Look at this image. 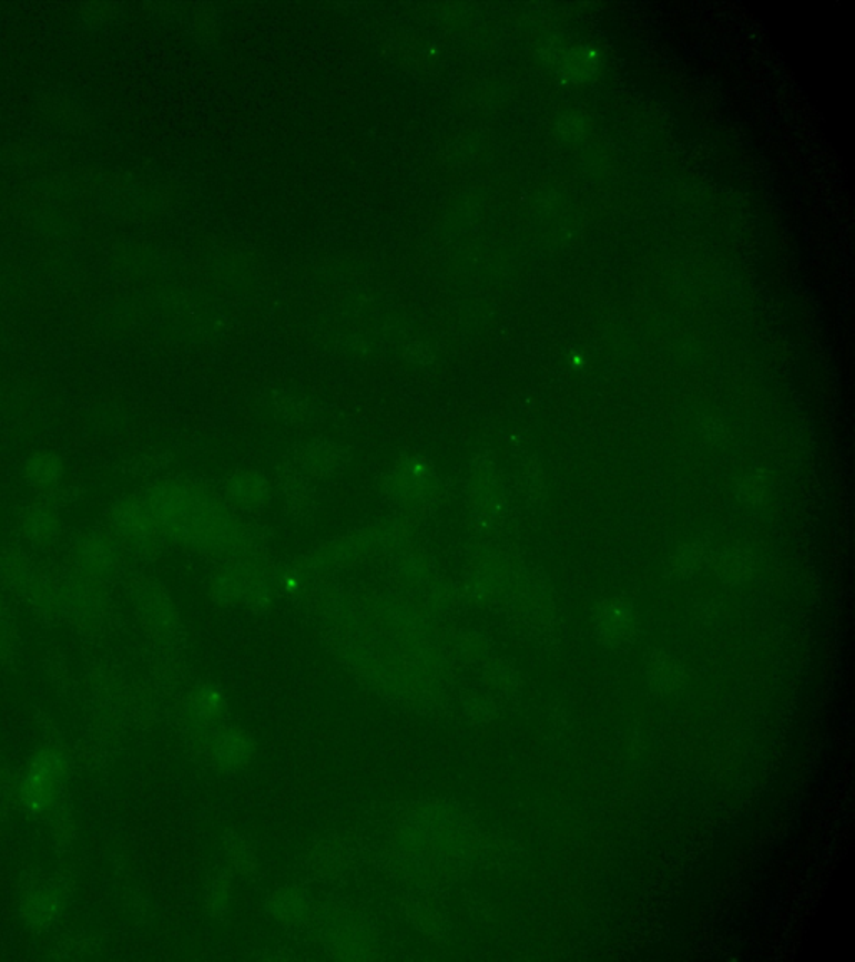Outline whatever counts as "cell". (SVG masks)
<instances>
[{"label": "cell", "mask_w": 855, "mask_h": 962, "mask_svg": "<svg viewBox=\"0 0 855 962\" xmlns=\"http://www.w3.org/2000/svg\"><path fill=\"white\" fill-rule=\"evenodd\" d=\"M157 525L150 505L135 498H121L108 512V531L122 550L144 554L156 545Z\"/></svg>", "instance_id": "6da1fadb"}, {"label": "cell", "mask_w": 855, "mask_h": 962, "mask_svg": "<svg viewBox=\"0 0 855 962\" xmlns=\"http://www.w3.org/2000/svg\"><path fill=\"white\" fill-rule=\"evenodd\" d=\"M71 558L75 574L102 584L114 578L121 568L122 547L109 531L92 530L74 541Z\"/></svg>", "instance_id": "7a4b0ae2"}, {"label": "cell", "mask_w": 855, "mask_h": 962, "mask_svg": "<svg viewBox=\"0 0 855 962\" xmlns=\"http://www.w3.org/2000/svg\"><path fill=\"white\" fill-rule=\"evenodd\" d=\"M61 776L62 766L58 756L51 752L41 753L32 762L24 786H22L26 804L32 811H44L45 808H49L54 800Z\"/></svg>", "instance_id": "3957f363"}, {"label": "cell", "mask_w": 855, "mask_h": 962, "mask_svg": "<svg viewBox=\"0 0 855 962\" xmlns=\"http://www.w3.org/2000/svg\"><path fill=\"white\" fill-rule=\"evenodd\" d=\"M19 528L26 541L35 548H52L62 534L61 517L52 502L29 504L19 515Z\"/></svg>", "instance_id": "277c9868"}, {"label": "cell", "mask_w": 855, "mask_h": 962, "mask_svg": "<svg viewBox=\"0 0 855 962\" xmlns=\"http://www.w3.org/2000/svg\"><path fill=\"white\" fill-rule=\"evenodd\" d=\"M26 482L41 494L48 495L49 498L54 497L62 487H64L65 469L64 459L54 452L41 449V452L32 453L26 459L24 468Z\"/></svg>", "instance_id": "5b68a950"}, {"label": "cell", "mask_w": 855, "mask_h": 962, "mask_svg": "<svg viewBox=\"0 0 855 962\" xmlns=\"http://www.w3.org/2000/svg\"><path fill=\"white\" fill-rule=\"evenodd\" d=\"M16 646H18V635H16L14 624L4 608L0 607V657L16 652Z\"/></svg>", "instance_id": "8992f818"}]
</instances>
